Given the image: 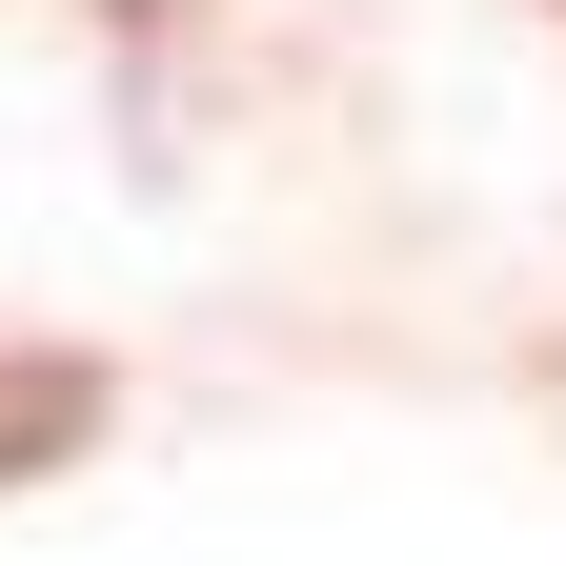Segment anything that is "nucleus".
<instances>
[{"mask_svg":"<svg viewBox=\"0 0 566 566\" xmlns=\"http://www.w3.org/2000/svg\"><path fill=\"white\" fill-rule=\"evenodd\" d=\"M102 365H82V344H0V485H61V465H82L102 446Z\"/></svg>","mask_w":566,"mask_h":566,"instance_id":"obj_1","label":"nucleus"}]
</instances>
